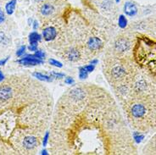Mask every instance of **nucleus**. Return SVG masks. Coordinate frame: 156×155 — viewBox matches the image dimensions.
I'll return each instance as SVG.
<instances>
[{"label":"nucleus","mask_w":156,"mask_h":155,"mask_svg":"<svg viewBox=\"0 0 156 155\" xmlns=\"http://www.w3.org/2000/svg\"><path fill=\"white\" fill-rule=\"evenodd\" d=\"M133 55L135 61L142 68L156 75V42L146 37H138Z\"/></svg>","instance_id":"obj_1"},{"label":"nucleus","mask_w":156,"mask_h":155,"mask_svg":"<svg viewBox=\"0 0 156 155\" xmlns=\"http://www.w3.org/2000/svg\"><path fill=\"white\" fill-rule=\"evenodd\" d=\"M103 71L104 76L114 87L125 85L129 73L127 66L123 61L112 55L104 57Z\"/></svg>","instance_id":"obj_2"},{"label":"nucleus","mask_w":156,"mask_h":155,"mask_svg":"<svg viewBox=\"0 0 156 155\" xmlns=\"http://www.w3.org/2000/svg\"><path fill=\"white\" fill-rule=\"evenodd\" d=\"M43 38L54 51H58L68 43L67 29L63 23L57 20H51L44 25L42 29Z\"/></svg>","instance_id":"obj_3"},{"label":"nucleus","mask_w":156,"mask_h":155,"mask_svg":"<svg viewBox=\"0 0 156 155\" xmlns=\"http://www.w3.org/2000/svg\"><path fill=\"white\" fill-rule=\"evenodd\" d=\"M57 54L70 63H78L88 59L84 48L78 44L69 43L58 50Z\"/></svg>","instance_id":"obj_4"},{"label":"nucleus","mask_w":156,"mask_h":155,"mask_svg":"<svg viewBox=\"0 0 156 155\" xmlns=\"http://www.w3.org/2000/svg\"><path fill=\"white\" fill-rule=\"evenodd\" d=\"M112 48L116 53H123L131 48V42L126 37H118L115 40Z\"/></svg>","instance_id":"obj_5"},{"label":"nucleus","mask_w":156,"mask_h":155,"mask_svg":"<svg viewBox=\"0 0 156 155\" xmlns=\"http://www.w3.org/2000/svg\"><path fill=\"white\" fill-rule=\"evenodd\" d=\"M130 113L133 118L141 119L146 115V107L143 103H135L133 106H131Z\"/></svg>","instance_id":"obj_6"},{"label":"nucleus","mask_w":156,"mask_h":155,"mask_svg":"<svg viewBox=\"0 0 156 155\" xmlns=\"http://www.w3.org/2000/svg\"><path fill=\"white\" fill-rule=\"evenodd\" d=\"M22 144L24 146V148L27 150H32V149H36L37 147H38L40 142L39 139L35 136H27L23 139Z\"/></svg>","instance_id":"obj_7"},{"label":"nucleus","mask_w":156,"mask_h":155,"mask_svg":"<svg viewBox=\"0 0 156 155\" xmlns=\"http://www.w3.org/2000/svg\"><path fill=\"white\" fill-rule=\"evenodd\" d=\"M18 62L20 65H42L43 63V61L42 59L36 57L34 54L33 55H26V57L18 60Z\"/></svg>","instance_id":"obj_8"},{"label":"nucleus","mask_w":156,"mask_h":155,"mask_svg":"<svg viewBox=\"0 0 156 155\" xmlns=\"http://www.w3.org/2000/svg\"><path fill=\"white\" fill-rule=\"evenodd\" d=\"M55 12V7L51 3H44L40 8V14L44 17H50Z\"/></svg>","instance_id":"obj_9"},{"label":"nucleus","mask_w":156,"mask_h":155,"mask_svg":"<svg viewBox=\"0 0 156 155\" xmlns=\"http://www.w3.org/2000/svg\"><path fill=\"white\" fill-rule=\"evenodd\" d=\"M12 89L9 86H2L0 87V100L6 101L12 97Z\"/></svg>","instance_id":"obj_10"},{"label":"nucleus","mask_w":156,"mask_h":155,"mask_svg":"<svg viewBox=\"0 0 156 155\" xmlns=\"http://www.w3.org/2000/svg\"><path fill=\"white\" fill-rule=\"evenodd\" d=\"M124 12L128 16H134L137 13V8L132 2H126L124 5Z\"/></svg>","instance_id":"obj_11"},{"label":"nucleus","mask_w":156,"mask_h":155,"mask_svg":"<svg viewBox=\"0 0 156 155\" xmlns=\"http://www.w3.org/2000/svg\"><path fill=\"white\" fill-rule=\"evenodd\" d=\"M42 40V36L38 33L37 32H32L29 35V42H30V45L38 46V42Z\"/></svg>","instance_id":"obj_12"},{"label":"nucleus","mask_w":156,"mask_h":155,"mask_svg":"<svg viewBox=\"0 0 156 155\" xmlns=\"http://www.w3.org/2000/svg\"><path fill=\"white\" fill-rule=\"evenodd\" d=\"M33 76L37 79H38L40 81H47V82H50L53 80V78L51 76H48V75H44L43 73H40V72H34L33 73Z\"/></svg>","instance_id":"obj_13"},{"label":"nucleus","mask_w":156,"mask_h":155,"mask_svg":"<svg viewBox=\"0 0 156 155\" xmlns=\"http://www.w3.org/2000/svg\"><path fill=\"white\" fill-rule=\"evenodd\" d=\"M15 5H16V0H11L7 4L6 6H5V9H6L8 14H12L14 13Z\"/></svg>","instance_id":"obj_14"},{"label":"nucleus","mask_w":156,"mask_h":155,"mask_svg":"<svg viewBox=\"0 0 156 155\" xmlns=\"http://www.w3.org/2000/svg\"><path fill=\"white\" fill-rule=\"evenodd\" d=\"M118 25L121 28V29H124L126 28V26H127V19L125 17V15L123 14H121L119 16V19H118Z\"/></svg>","instance_id":"obj_15"},{"label":"nucleus","mask_w":156,"mask_h":155,"mask_svg":"<svg viewBox=\"0 0 156 155\" xmlns=\"http://www.w3.org/2000/svg\"><path fill=\"white\" fill-rule=\"evenodd\" d=\"M88 72L85 70L84 68H83V66H81L80 68H79V78L81 79V80H85V79H87V78L88 77Z\"/></svg>","instance_id":"obj_16"},{"label":"nucleus","mask_w":156,"mask_h":155,"mask_svg":"<svg viewBox=\"0 0 156 155\" xmlns=\"http://www.w3.org/2000/svg\"><path fill=\"white\" fill-rule=\"evenodd\" d=\"M50 76L53 79H62V78H64L65 76V75L64 73L57 72V71H51L50 72Z\"/></svg>","instance_id":"obj_17"},{"label":"nucleus","mask_w":156,"mask_h":155,"mask_svg":"<svg viewBox=\"0 0 156 155\" xmlns=\"http://www.w3.org/2000/svg\"><path fill=\"white\" fill-rule=\"evenodd\" d=\"M48 63L51 65H53V66H55V67H58V68H62L63 67L62 63L58 61V60H56V59H54V58H49Z\"/></svg>","instance_id":"obj_18"},{"label":"nucleus","mask_w":156,"mask_h":155,"mask_svg":"<svg viewBox=\"0 0 156 155\" xmlns=\"http://www.w3.org/2000/svg\"><path fill=\"white\" fill-rule=\"evenodd\" d=\"M34 55L36 56V57H38L40 59H43V58H45V53L44 52H43L42 50H37V51L35 52V53H34Z\"/></svg>","instance_id":"obj_19"},{"label":"nucleus","mask_w":156,"mask_h":155,"mask_svg":"<svg viewBox=\"0 0 156 155\" xmlns=\"http://www.w3.org/2000/svg\"><path fill=\"white\" fill-rule=\"evenodd\" d=\"M83 68H84L86 71H87L88 73H92V71L95 70V65H83Z\"/></svg>","instance_id":"obj_20"},{"label":"nucleus","mask_w":156,"mask_h":155,"mask_svg":"<svg viewBox=\"0 0 156 155\" xmlns=\"http://www.w3.org/2000/svg\"><path fill=\"white\" fill-rule=\"evenodd\" d=\"M25 51H26V46H22V47H20L19 49L17 50V52H16V55H17L18 57H20V56H22V55L25 53Z\"/></svg>","instance_id":"obj_21"},{"label":"nucleus","mask_w":156,"mask_h":155,"mask_svg":"<svg viewBox=\"0 0 156 155\" xmlns=\"http://www.w3.org/2000/svg\"><path fill=\"white\" fill-rule=\"evenodd\" d=\"M143 137L144 136L143 135H141V134H139V133H134V139H135V141L137 143L141 142V141L143 139Z\"/></svg>","instance_id":"obj_22"},{"label":"nucleus","mask_w":156,"mask_h":155,"mask_svg":"<svg viewBox=\"0 0 156 155\" xmlns=\"http://www.w3.org/2000/svg\"><path fill=\"white\" fill-rule=\"evenodd\" d=\"M48 139H49V132L47 131L44 135V137H43V147H46L48 142Z\"/></svg>","instance_id":"obj_23"},{"label":"nucleus","mask_w":156,"mask_h":155,"mask_svg":"<svg viewBox=\"0 0 156 155\" xmlns=\"http://www.w3.org/2000/svg\"><path fill=\"white\" fill-rule=\"evenodd\" d=\"M65 83L67 85H73L75 83V81H74V79L72 77H66L65 79Z\"/></svg>","instance_id":"obj_24"},{"label":"nucleus","mask_w":156,"mask_h":155,"mask_svg":"<svg viewBox=\"0 0 156 155\" xmlns=\"http://www.w3.org/2000/svg\"><path fill=\"white\" fill-rule=\"evenodd\" d=\"M4 19H5L4 14V12L0 9V24H1V23H3V22L4 21Z\"/></svg>","instance_id":"obj_25"},{"label":"nucleus","mask_w":156,"mask_h":155,"mask_svg":"<svg viewBox=\"0 0 156 155\" xmlns=\"http://www.w3.org/2000/svg\"><path fill=\"white\" fill-rule=\"evenodd\" d=\"M5 39H6V37H5L4 34L3 32H0V43H3Z\"/></svg>","instance_id":"obj_26"},{"label":"nucleus","mask_w":156,"mask_h":155,"mask_svg":"<svg viewBox=\"0 0 156 155\" xmlns=\"http://www.w3.org/2000/svg\"><path fill=\"white\" fill-rule=\"evenodd\" d=\"M29 50L30 51H33V52H36L38 50V46H32V45H30L29 46Z\"/></svg>","instance_id":"obj_27"},{"label":"nucleus","mask_w":156,"mask_h":155,"mask_svg":"<svg viewBox=\"0 0 156 155\" xmlns=\"http://www.w3.org/2000/svg\"><path fill=\"white\" fill-rule=\"evenodd\" d=\"M32 26L34 30H37V29L38 28V20H34V21H33Z\"/></svg>","instance_id":"obj_28"},{"label":"nucleus","mask_w":156,"mask_h":155,"mask_svg":"<svg viewBox=\"0 0 156 155\" xmlns=\"http://www.w3.org/2000/svg\"><path fill=\"white\" fill-rule=\"evenodd\" d=\"M98 63V60L97 58H92V60L90 61V64H92V65H96Z\"/></svg>","instance_id":"obj_29"},{"label":"nucleus","mask_w":156,"mask_h":155,"mask_svg":"<svg viewBox=\"0 0 156 155\" xmlns=\"http://www.w3.org/2000/svg\"><path fill=\"white\" fill-rule=\"evenodd\" d=\"M8 59L9 58H5L4 59H2V60H0V65L2 66V65H4L6 64V62L8 61Z\"/></svg>","instance_id":"obj_30"},{"label":"nucleus","mask_w":156,"mask_h":155,"mask_svg":"<svg viewBox=\"0 0 156 155\" xmlns=\"http://www.w3.org/2000/svg\"><path fill=\"white\" fill-rule=\"evenodd\" d=\"M4 79V74L0 71V81H2Z\"/></svg>","instance_id":"obj_31"},{"label":"nucleus","mask_w":156,"mask_h":155,"mask_svg":"<svg viewBox=\"0 0 156 155\" xmlns=\"http://www.w3.org/2000/svg\"><path fill=\"white\" fill-rule=\"evenodd\" d=\"M36 2H38V3H39V2H43L44 0H35Z\"/></svg>","instance_id":"obj_32"},{"label":"nucleus","mask_w":156,"mask_h":155,"mask_svg":"<svg viewBox=\"0 0 156 155\" xmlns=\"http://www.w3.org/2000/svg\"><path fill=\"white\" fill-rule=\"evenodd\" d=\"M116 3H119V2H120V0H116Z\"/></svg>","instance_id":"obj_33"},{"label":"nucleus","mask_w":156,"mask_h":155,"mask_svg":"<svg viewBox=\"0 0 156 155\" xmlns=\"http://www.w3.org/2000/svg\"><path fill=\"white\" fill-rule=\"evenodd\" d=\"M155 147H156V142H155Z\"/></svg>","instance_id":"obj_34"}]
</instances>
